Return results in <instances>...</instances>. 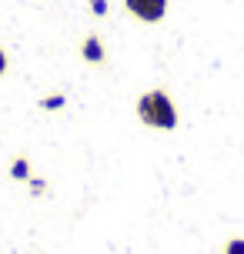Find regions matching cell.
Here are the masks:
<instances>
[{"instance_id": "6da1fadb", "label": "cell", "mask_w": 244, "mask_h": 254, "mask_svg": "<svg viewBox=\"0 0 244 254\" xmlns=\"http://www.w3.org/2000/svg\"><path fill=\"white\" fill-rule=\"evenodd\" d=\"M134 114H137V121L144 127H151V130H174L178 121H181L178 104H174V97L164 87L144 90L141 97H137V104H134Z\"/></svg>"}, {"instance_id": "7a4b0ae2", "label": "cell", "mask_w": 244, "mask_h": 254, "mask_svg": "<svg viewBox=\"0 0 244 254\" xmlns=\"http://www.w3.org/2000/svg\"><path fill=\"white\" fill-rule=\"evenodd\" d=\"M124 10L141 24H161L171 10V0H124Z\"/></svg>"}, {"instance_id": "3957f363", "label": "cell", "mask_w": 244, "mask_h": 254, "mask_svg": "<svg viewBox=\"0 0 244 254\" xmlns=\"http://www.w3.org/2000/svg\"><path fill=\"white\" fill-rule=\"evenodd\" d=\"M77 54H80V61L90 64V67H104L107 64V44H104L101 34H84Z\"/></svg>"}, {"instance_id": "277c9868", "label": "cell", "mask_w": 244, "mask_h": 254, "mask_svg": "<svg viewBox=\"0 0 244 254\" xmlns=\"http://www.w3.org/2000/svg\"><path fill=\"white\" fill-rule=\"evenodd\" d=\"M7 174H10V181H17V184H27V181L34 178L30 157H27V154H17V157L10 161V167H7Z\"/></svg>"}, {"instance_id": "5b68a950", "label": "cell", "mask_w": 244, "mask_h": 254, "mask_svg": "<svg viewBox=\"0 0 244 254\" xmlns=\"http://www.w3.org/2000/svg\"><path fill=\"white\" fill-rule=\"evenodd\" d=\"M37 107L47 111V114H51V111H64L67 107V94L64 90H51V94H44V97L37 101Z\"/></svg>"}, {"instance_id": "8992f818", "label": "cell", "mask_w": 244, "mask_h": 254, "mask_svg": "<svg viewBox=\"0 0 244 254\" xmlns=\"http://www.w3.org/2000/svg\"><path fill=\"white\" fill-rule=\"evenodd\" d=\"M84 3H87L90 17H97V20H101V17H107V13H111V0H84Z\"/></svg>"}, {"instance_id": "52a82bcc", "label": "cell", "mask_w": 244, "mask_h": 254, "mask_svg": "<svg viewBox=\"0 0 244 254\" xmlns=\"http://www.w3.org/2000/svg\"><path fill=\"white\" fill-rule=\"evenodd\" d=\"M221 254H244V238H241V234L228 238V241L221 244Z\"/></svg>"}, {"instance_id": "ba28073f", "label": "cell", "mask_w": 244, "mask_h": 254, "mask_svg": "<svg viewBox=\"0 0 244 254\" xmlns=\"http://www.w3.org/2000/svg\"><path fill=\"white\" fill-rule=\"evenodd\" d=\"M27 190H30V197H44L47 194V181L40 178V174H34V178L27 181Z\"/></svg>"}, {"instance_id": "9c48e42d", "label": "cell", "mask_w": 244, "mask_h": 254, "mask_svg": "<svg viewBox=\"0 0 244 254\" xmlns=\"http://www.w3.org/2000/svg\"><path fill=\"white\" fill-rule=\"evenodd\" d=\"M7 70H10V54L3 51V44H0V77H7Z\"/></svg>"}]
</instances>
